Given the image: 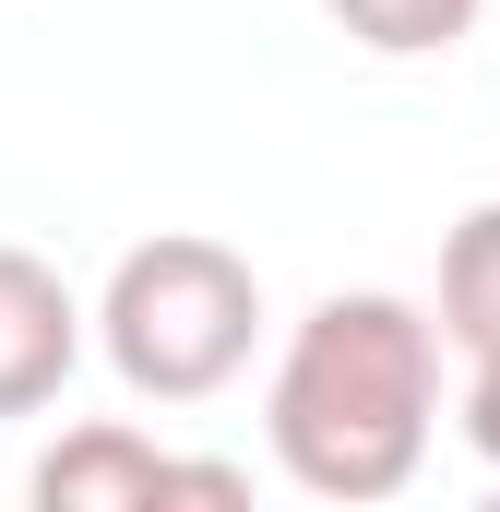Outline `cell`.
Listing matches in <instances>:
<instances>
[{
	"instance_id": "obj_2",
	"label": "cell",
	"mask_w": 500,
	"mask_h": 512,
	"mask_svg": "<svg viewBox=\"0 0 500 512\" xmlns=\"http://www.w3.org/2000/svg\"><path fill=\"white\" fill-rule=\"evenodd\" d=\"M84 334L108 346V370L143 405H203L262 346V274H250V251L203 239V227H155V239H131L108 262Z\"/></svg>"
},
{
	"instance_id": "obj_4",
	"label": "cell",
	"mask_w": 500,
	"mask_h": 512,
	"mask_svg": "<svg viewBox=\"0 0 500 512\" xmlns=\"http://www.w3.org/2000/svg\"><path fill=\"white\" fill-rule=\"evenodd\" d=\"M155 465H167V441H143L131 417H84V429H60V441L36 453L24 512H143Z\"/></svg>"
},
{
	"instance_id": "obj_6",
	"label": "cell",
	"mask_w": 500,
	"mask_h": 512,
	"mask_svg": "<svg viewBox=\"0 0 500 512\" xmlns=\"http://www.w3.org/2000/svg\"><path fill=\"white\" fill-rule=\"evenodd\" d=\"M370 60H429V48H453V36H477V12L489 0H322Z\"/></svg>"
},
{
	"instance_id": "obj_5",
	"label": "cell",
	"mask_w": 500,
	"mask_h": 512,
	"mask_svg": "<svg viewBox=\"0 0 500 512\" xmlns=\"http://www.w3.org/2000/svg\"><path fill=\"white\" fill-rule=\"evenodd\" d=\"M429 334L465 346V358H500V203L453 215V239H441V322Z\"/></svg>"
},
{
	"instance_id": "obj_3",
	"label": "cell",
	"mask_w": 500,
	"mask_h": 512,
	"mask_svg": "<svg viewBox=\"0 0 500 512\" xmlns=\"http://www.w3.org/2000/svg\"><path fill=\"white\" fill-rule=\"evenodd\" d=\"M84 346H96V334H84L72 274L0 239V417H48L60 382L84 370Z\"/></svg>"
},
{
	"instance_id": "obj_8",
	"label": "cell",
	"mask_w": 500,
	"mask_h": 512,
	"mask_svg": "<svg viewBox=\"0 0 500 512\" xmlns=\"http://www.w3.org/2000/svg\"><path fill=\"white\" fill-rule=\"evenodd\" d=\"M465 441H477V465H500V358H465Z\"/></svg>"
},
{
	"instance_id": "obj_1",
	"label": "cell",
	"mask_w": 500,
	"mask_h": 512,
	"mask_svg": "<svg viewBox=\"0 0 500 512\" xmlns=\"http://www.w3.org/2000/svg\"><path fill=\"white\" fill-rule=\"evenodd\" d=\"M441 429V334L393 286H334L286 322L274 382H262V441L310 501L370 512L429 465Z\"/></svg>"
},
{
	"instance_id": "obj_7",
	"label": "cell",
	"mask_w": 500,
	"mask_h": 512,
	"mask_svg": "<svg viewBox=\"0 0 500 512\" xmlns=\"http://www.w3.org/2000/svg\"><path fill=\"white\" fill-rule=\"evenodd\" d=\"M143 512H262V501H250V465H227V453H167Z\"/></svg>"
},
{
	"instance_id": "obj_9",
	"label": "cell",
	"mask_w": 500,
	"mask_h": 512,
	"mask_svg": "<svg viewBox=\"0 0 500 512\" xmlns=\"http://www.w3.org/2000/svg\"><path fill=\"white\" fill-rule=\"evenodd\" d=\"M465 512H500V489H489V501H465Z\"/></svg>"
}]
</instances>
